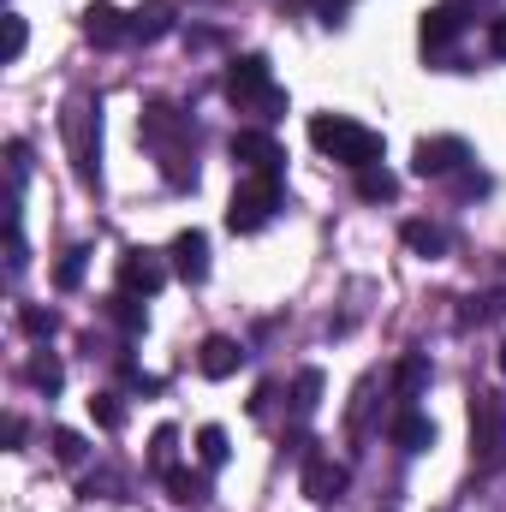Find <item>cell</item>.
<instances>
[{
  "label": "cell",
  "instance_id": "obj_15",
  "mask_svg": "<svg viewBox=\"0 0 506 512\" xmlns=\"http://www.w3.org/2000/svg\"><path fill=\"white\" fill-rule=\"evenodd\" d=\"M399 239H405V245H411L417 256H429V262L453 251V239H447V233H441L435 221H405V233H399Z\"/></svg>",
  "mask_w": 506,
  "mask_h": 512
},
{
  "label": "cell",
  "instance_id": "obj_11",
  "mask_svg": "<svg viewBox=\"0 0 506 512\" xmlns=\"http://www.w3.org/2000/svg\"><path fill=\"white\" fill-rule=\"evenodd\" d=\"M239 364H245V346H239V340H227V334H209V340H203V352H197V370H203L209 382H227Z\"/></svg>",
  "mask_w": 506,
  "mask_h": 512
},
{
  "label": "cell",
  "instance_id": "obj_1",
  "mask_svg": "<svg viewBox=\"0 0 506 512\" xmlns=\"http://www.w3.org/2000/svg\"><path fill=\"white\" fill-rule=\"evenodd\" d=\"M310 143H316L322 155H334L340 167H352V173L381 167V131L358 126V120H346V114H316V120H310Z\"/></svg>",
  "mask_w": 506,
  "mask_h": 512
},
{
  "label": "cell",
  "instance_id": "obj_16",
  "mask_svg": "<svg viewBox=\"0 0 506 512\" xmlns=\"http://www.w3.org/2000/svg\"><path fill=\"white\" fill-rule=\"evenodd\" d=\"M459 30H465V18H459L453 6H435V12H423V48H447Z\"/></svg>",
  "mask_w": 506,
  "mask_h": 512
},
{
  "label": "cell",
  "instance_id": "obj_4",
  "mask_svg": "<svg viewBox=\"0 0 506 512\" xmlns=\"http://www.w3.org/2000/svg\"><path fill=\"white\" fill-rule=\"evenodd\" d=\"M471 453H477L483 471L506 459V405H501V393H471Z\"/></svg>",
  "mask_w": 506,
  "mask_h": 512
},
{
  "label": "cell",
  "instance_id": "obj_13",
  "mask_svg": "<svg viewBox=\"0 0 506 512\" xmlns=\"http://www.w3.org/2000/svg\"><path fill=\"white\" fill-rule=\"evenodd\" d=\"M393 447H399V453H429V447H435V423H429L423 411H399V417H393Z\"/></svg>",
  "mask_w": 506,
  "mask_h": 512
},
{
  "label": "cell",
  "instance_id": "obj_20",
  "mask_svg": "<svg viewBox=\"0 0 506 512\" xmlns=\"http://www.w3.org/2000/svg\"><path fill=\"white\" fill-rule=\"evenodd\" d=\"M227 453H233V447H227V429H221V423L197 429V459H203L209 471H215V465H227Z\"/></svg>",
  "mask_w": 506,
  "mask_h": 512
},
{
  "label": "cell",
  "instance_id": "obj_19",
  "mask_svg": "<svg viewBox=\"0 0 506 512\" xmlns=\"http://www.w3.org/2000/svg\"><path fill=\"white\" fill-rule=\"evenodd\" d=\"M167 489H173V501H179V507H203V501H209V483H203V477H191V471H179V465L167 471Z\"/></svg>",
  "mask_w": 506,
  "mask_h": 512
},
{
  "label": "cell",
  "instance_id": "obj_10",
  "mask_svg": "<svg viewBox=\"0 0 506 512\" xmlns=\"http://www.w3.org/2000/svg\"><path fill=\"white\" fill-rule=\"evenodd\" d=\"M173 274H179L185 286H203V280H209V239H203L197 227L173 239Z\"/></svg>",
  "mask_w": 506,
  "mask_h": 512
},
{
  "label": "cell",
  "instance_id": "obj_12",
  "mask_svg": "<svg viewBox=\"0 0 506 512\" xmlns=\"http://www.w3.org/2000/svg\"><path fill=\"white\" fill-rule=\"evenodd\" d=\"M84 36H90V42H102V48H114V42H126V36H131V24H126V12H120V6H108V0H102V6H90V12H84Z\"/></svg>",
  "mask_w": 506,
  "mask_h": 512
},
{
  "label": "cell",
  "instance_id": "obj_23",
  "mask_svg": "<svg viewBox=\"0 0 506 512\" xmlns=\"http://www.w3.org/2000/svg\"><path fill=\"white\" fill-rule=\"evenodd\" d=\"M173 441H179V429H173V423H161V429L149 435V465H155L161 477L173 471Z\"/></svg>",
  "mask_w": 506,
  "mask_h": 512
},
{
  "label": "cell",
  "instance_id": "obj_5",
  "mask_svg": "<svg viewBox=\"0 0 506 512\" xmlns=\"http://www.w3.org/2000/svg\"><path fill=\"white\" fill-rule=\"evenodd\" d=\"M227 102H233V108H280V102H286V96L268 84V60H262V54H245V60L227 66Z\"/></svg>",
  "mask_w": 506,
  "mask_h": 512
},
{
  "label": "cell",
  "instance_id": "obj_14",
  "mask_svg": "<svg viewBox=\"0 0 506 512\" xmlns=\"http://www.w3.org/2000/svg\"><path fill=\"white\" fill-rule=\"evenodd\" d=\"M167 30H173V0H149L131 12V36H143V42H161Z\"/></svg>",
  "mask_w": 506,
  "mask_h": 512
},
{
  "label": "cell",
  "instance_id": "obj_22",
  "mask_svg": "<svg viewBox=\"0 0 506 512\" xmlns=\"http://www.w3.org/2000/svg\"><path fill=\"white\" fill-rule=\"evenodd\" d=\"M18 322H24V334H30V340H54V334H60V316H54V310H42V304H24V310H18Z\"/></svg>",
  "mask_w": 506,
  "mask_h": 512
},
{
  "label": "cell",
  "instance_id": "obj_3",
  "mask_svg": "<svg viewBox=\"0 0 506 512\" xmlns=\"http://www.w3.org/2000/svg\"><path fill=\"white\" fill-rule=\"evenodd\" d=\"M274 209H280V173H251L227 203V227L233 233H262L274 221Z\"/></svg>",
  "mask_w": 506,
  "mask_h": 512
},
{
  "label": "cell",
  "instance_id": "obj_26",
  "mask_svg": "<svg viewBox=\"0 0 506 512\" xmlns=\"http://www.w3.org/2000/svg\"><path fill=\"white\" fill-rule=\"evenodd\" d=\"M84 262H90V251H66V256H60V268H54V286H60V292H72V286L84 280Z\"/></svg>",
  "mask_w": 506,
  "mask_h": 512
},
{
  "label": "cell",
  "instance_id": "obj_24",
  "mask_svg": "<svg viewBox=\"0 0 506 512\" xmlns=\"http://www.w3.org/2000/svg\"><path fill=\"white\" fill-rule=\"evenodd\" d=\"M48 447H54V459H60V465H84V435H78V429H54V435H48Z\"/></svg>",
  "mask_w": 506,
  "mask_h": 512
},
{
  "label": "cell",
  "instance_id": "obj_18",
  "mask_svg": "<svg viewBox=\"0 0 506 512\" xmlns=\"http://www.w3.org/2000/svg\"><path fill=\"white\" fill-rule=\"evenodd\" d=\"M358 197H364V203H393V197H399V179H393L387 167H364V173H358Z\"/></svg>",
  "mask_w": 506,
  "mask_h": 512
},
{
  "label": "cell",
  "instance_id": "obj_21",
  "mask_svg": "<svg viewBox=\"0 0 506 512\" xmlns=\"http://www.w3.org/2000/svg\"><path fill=\"white\" fill-rule=\"evenodd\" d=\"M316 405H322V370H304V376L292 382V411H298V417H310Z\"/></svg>",
  "mask_w": 506,
  "mask_h": 512
},
{
  "label": "cell",
  "instance_id": "obj_6",
  "mask_svg": "<svg viewBox=\"0 0 506 512\" xmlns=\"http://www.w3.org/2000/svg\"><path fill=\"white\" fill-rule=\"evenodd\" d=\"M465 161H471V143H465V137H423L411 167H417L423 179H447V173H459Z\"/></svg>",
  "mask_w": 506,
  "mask_h": 512
},
{
  "label": "cell",
  "instance_id": "obj_7",
  "mask_svg": "<svg viewBox=\"0 0 506 512\" xmlns=\"http://www.w3.org/2000/svg\"><path fill=\"white\" fill-rule=\"evenodd\" d=\"M304 495H310L316 507L340 501V495H346V465L328 459V453H304Z\"/></svg>",
  "mask_w": 506,
  "mask_h": 512
},
{
  "label": "cell",
  "instance_id": "obj_8",
  "mask_svg": "<svg viewBox=\"0 0 506 512\" xmlns=\"http://www.w3.org/2000/svg\"><path fill=\"white\" fill-rule=\"evenodd\" d=\"M161 286H167L161 256H149V251H126L120 256V292H131V298H155Z\"/></svg>",
  "mask_w": 506,
  "mask_h": 512
},
{
  "label": "cell",
  "instance_id": "obj_9",
  "mask_svg": "<svg viewBox=\"0 0 506 512\" xmlns=\"http://www.w3.org/2000/svg\"><path fill=\"white\" fill-rule=\"evenodd\" d=\"M233 161L245 167V173H280V143L268 137V131H233Z\"/></svg>",
  "mask_w": 506,
  "mask_h": 512
},
{
  "label": "cell",
  "instance_id": "obj_27",
  "mask_svg": "<svg viewBox=\"0 0 506 512\" xmlns=\"http://www.w3.org/2000/svg\"><path fill=\"white\" fill-rule=\"evenodd\" d=\"M24 42H30V30H24V18H18V12H6V42H0V60L12 66V60L24 54Z\"/></svg>",
  "mask_w": 506,
  "mask_h": 512
},
{
  "label": "cell",
  "instance_id": "obj_28",
  "mask_svg": "<svg viewBox=\"0 0 506 512\" xmlns=\"http://www.w3.org/2000/svg\"><path fill=\"white\" fill-rule=\"evenodd\" d=\"M108 310H114V322H120V328H126V334H143V304H137V298H131V292H120V298H114V304H108Z\"/></svg>",
  "mask_w": 506,
  "mask_h": 512
},
{
  "label": "cell",
  "instance_id": "obj_30",
  "mask_svg": "<svg viewBox=\"0 0 506 512\" xmlns=\"http://www.w3.org/2000/svg\"><path fill=\"white\" fill-rule=\"evenodd\" d=\"M6 161H12V185H18V179L30 173V149H24V143L12 137V143H6Z\"/></svg>",
  "mask_w": 506,
  "mask_h": 512
},
{
  "label": "cell",
  "instance_id": "obj_29",
  "mask_svg": "<svg viewBox=\"0 0 506 512\" xmlns=\"http://www.w3.org/2000/svg\"><path fill=\"white\" fill-rule=\"evenodd\" d=\"M30 382L42 387V393H60V382H66V370H60L54 358H30Z\"/></svg>",
  "mask_w": 506,
  "mask_h": 512
},
{
  "label": "cell",
  "instance_id": "obj_32",
  "mask_svg": "<svg viewBox=\"0 0 506 512\" xmlns=\"http://www.w3.org/2000/svg\"><path fill=\"white\" fill-rule=\"evenodd\" d=\"M501 376H506V346H501Z\"/></svg>",
  "mask_w": 506,
  "mask_h": 512
},
{
  "label": "cell",
  "instance_id": "obj_17",
  "mask_svg": "<svg viewBox=\"0 0 506 512\" xmlns=\"http://www.w3.org/2000/svg\"><path fill=\"white\" fill-rule=\"evenodd\" d=\"M429 376H435V370H429V358H423V352H411V358H399V370H393V393H399V399H417V393L429 387Z\"/></svg>",
  "mask_w": 506,
  "mask_h": 512
},
{
  "label": "cell",
  "instance_id": "obj_31",
  "mask_svg": "<svg viewBox=\"0 0 506 512\" xmlns=\"http://www.w3.org/2000/svg\"><path fill=\"white\" fill-rule=\"evenodd\" d=\"M489 42H495V54L506 60V18H495V30H489Z\"/></svg>",
  "mask_w": 506,
  "mask_h": 512
},
{
  "label": "cell",
  "instance_id": "obj_25",
  "mask_svg": "<svg viewBox=\"0 0 506 512\" xmlns=\"http://www.w3.org/2000/svg\"><path fill=\"white\" fill-rule=\"evenodd\" d=\"M90 417H96L102 429H120V423H126V405H120V393H96V399H90Z\"/></svg>",
  "mask_w": 506,
  "mask_h": 512
},
{
  "label": "cell",
  "instance_id": "obj_2",
  "mask_svg": "<svg viewBox=\"0 0 506 512\" xmlns=\"http://www.w3.org/2000/svg\"><path fill=\"white\" fill-rule=\"evenodd\" d=\"M60 131H66V149H72V167L84 185H96V161H102V108L90 96H78L66 114H60Z\"/></svg>",
  "mask_w": 506,
  "mask_h": 512
}]
</instances>
